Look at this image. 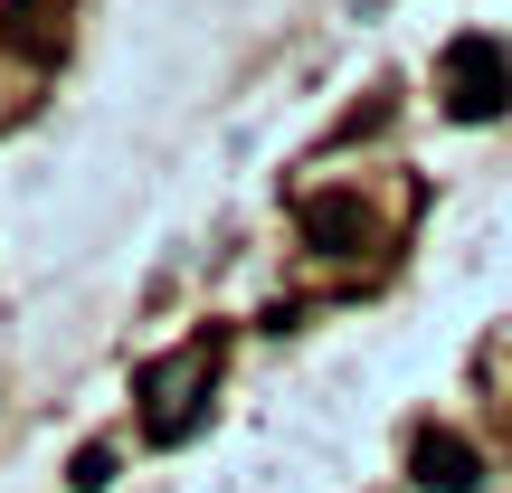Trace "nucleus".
I'll return each mask as SVG.
<instances>
[{
    "mask_svg": "<svg viewBox=\"0 0 512 493\" xmlns=\"http://www.w3.org/2000/svg\"><path fill=\"white\" fill-rule=\"evenodd\" d=\"M408 475H418L427 493H475L484 484V456L456 437V427H427V437L408 446Z\"/></svg>",
    "mask_w": 512,
    "mask_h": 493,
    "instance_id": "nucleus-3",
    "label": "nucleus"
},
{
    "mask_svg": "<svg viewBox=\"0 0 512 493\" xmlns=\"http://www.w3.org/2000/svg\"><path fill=\"white\" fill-rule=\"evenodd\" d=\"M0 38H10L29 67L67 57V0H0Z\"/></svg>",
    "mask_w": 512,
    "mask_h": 493,
    "instance_id": "nucleus-4",
    "label": "nucleus"
},
{
    "mask_svg": "<svg viewBox=\"0 0 512 493\" xmlns=\"http://www.w3.org/2000/svg\"><path fill=\"white\" fill-rule=\"evenodd\" d=\"M209 389H219V332L162 351V361L133 370V399H143V437L152 446H190L209 427Z\"/></svg>",
    "mask_w": 512,
    "mask_h": 493,
    "instance_id": "nucleus-1",
    "label": "nucleus"
},
{
    "mask_svg": "<svg viewBox=\"0 0 512 493\" xmlns=\"http://www.w3.org/2000/svg\"><path fill=\"white\" fill-rule=\"evenodd\" d=\"M503 105H512L503 38H456V48H446V114H456V124H494Z\"/></svg>",
    "mask_w": 512,
    "mask_h": 493,
    "instance_id": "nucleus-2",
    "label": "nucleus"
},
{
    "mask_svg": "<svg viewBox=\"0 0 512 493\" xmlns=\"http://www.w3.org/2000/svg\"><path fill=\"white\" fill-rule=\"evenodd\" d=\"M304 238L342 256V238H370V219H361V209H351V200H304Z\"/></svg>",
    "mask_w": 512,
    "mask_h": 493,
    "instance_id": "nucleus-5",
    "label": "nucleus"
},
{
    "mask_svg": "<svg viewBox=\"0 0 512 493\" xmlns=\"http://www.w3.org/2000/svg\"><path fill=\"white\" fill-rule=\"evenodd\" d=\"M114 484V446H86V456H76V493H105Z\"/></svg>",
    "mask_w": 512,
    "mask_h": 493,
    "instance_id": "nucleus-6",
    "label": "nucleus"
}]
</instances>
